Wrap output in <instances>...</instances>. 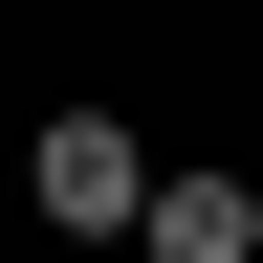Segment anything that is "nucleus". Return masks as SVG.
<instances>
[{"label":"nucleus","mask_w":263,"mask_h":263,"mask_svg":"<svg viewBox=\"0 0 263 263\" xmlns=\"http://www.w3.org/2000/svg\"><path fill=\"white\" fill-rule=\"evenodd\" d=\"M22 197H44L66 241H132V219H154V154H132V110H44V132H22Z\"/></svg>","instance_id":"obj_1"},{"label":"nucleus","mask_w":263,"mask_h":263,"mask_svg":"<svg viewBox=\"0 0 263 263\" xmlns=\"http://www.w3.org/2000/svg\"><path fill=\"white\" fill-rule=\"evenodd\" d=\"M154 263H263V176H154Z\"/></svg>","instance_id":"obj_2"}]
</instances>
